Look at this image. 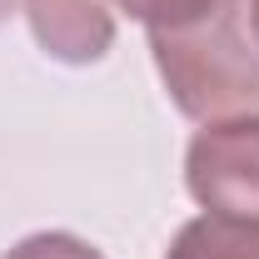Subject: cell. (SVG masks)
Wrapping results in <instances>:
<instances>
[{"label":"cell","mask_w":259,"mask_h":259,"mask_svg":"<svg viewBox=\"0 0 259 259\" xmlns=\"http://www.w3.org/2000/svg\"><path fill=\"white\" fill-rule=\"evenodd\" d=\"M25 15L35 40L70 65L100 60L115 40V20L105 0H25Z\"/></svg>","instance_id":"obj_3"},{"label":"cell","mask_w":259,"mask_h":259,"mask_svg":"<svg viewBox=\"0 0 259 259\" xmlns=\"http://www.w3.org/2000/svg\"><path fill=\"white\" fill-rule=\"evenodd\" d=\"M10 5H15V0H0V20H5V15H10Z\"/></svg>","instance_id":"obj_8"},{"label":"cell","mask_w":259,"mask_h":259,"mask_svg":"<svg viewBox=\"0 0 259 259\" xmlns=\"http://www.w3.org/2000/svg\"><path fill=\"white\" fill-rule=\"evenodd\" d=\"M190 194L220 220L259 229V120H220L190 145Z\"/></svg>","instance_id":"obj_2"},{"label":"cell","mask_w":259,"mask_h":259,"mask_svg":"<svg viewBox=\"0 0 259 259\" xmlns=\"http://www.w3.org/2000/svg\"><path fill=\"white\" fill-rule=\"evenodd\" d=\"M169 259H259V229L220 220V214H204V220L180 229Z\"/></svg>","instance_id":"obj_4"},{"label":"cell","mask_w":259,"mask_h":259,"mask_svg":"<svg viewBox=\"0 0 259 259\" xmlns=\"http://www.w3.org/2000/svg\"><path fill=\"white\" fill-rule=\"evenodd\" d=\"M249 15H254V30H259V0H249Z\"/></svg>","instance_id":"obj_7"},{"label":"cell","mask_w":259,"mask_h":259,"mask_svg":"<svg viewBox=\"0 0 259 259\" xmlns=\"http://www.w3.org/2000/svg\"><path fill=\"white\" fill-rule=\"evenodd\" d=\"M5 259H100L85 239L75 234H30L25 244H15Z\"/></svg>","instance_id":"obj_6"},{"label":"cell","mask_w":259,"mask_h":259,"mask_svg":"<svg viewBox=\"0 0 259 259\" xmlns=\"http://www.w3.org/2000/svg\"><path fill=\"white\" fill-rule=\"evenodd\" d=\"M105 5H120L135 20H145L150 30H175V25H190L199 15H209L220 0H105Z\"/></svg>","instance_id":"obj_5"},{"label":"cell","mask_w":259,"mask_h":259,"mask_svg":"<svg viewBox=\"0 0 259 259\" xmlns=\"http://www.w3.org/2000/svg\"><path fill=\"white\" fill-rule=\"evenodd\" d=\"M175 105L194 120H259V30L249 0H220L175 30H150Z\"/></svg>","instance_id":"obj_1"}]
</instances>
